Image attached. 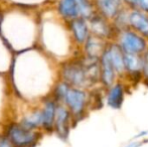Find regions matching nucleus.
<instances>
[{
  "label": "nucleus",
  "instance_id": "f257e3e1",
  "mask_svg": "<svg viewBox=\"0 0 148 147\" xmlns=\"http://www.w3.org/2000/svg\"><path fill=\"white\" fill-rule=\"evenodd\" d=\"M56 63L40 49L36 46L18 53V57L13 59L9 73L25 74L7 75L10 88L24 82L17 88L11 90L16 98L26 102H39L47 98L51 92L53 86L49 85L53 79V67L51 64Z\"/></svg>",
  "mask_w": 148,
  "mask_h": 147
},
{
  "label": "nucleus",
  "instance_id": "f03ea898",
  "mask_svg": "<svg viewBox=\"0 0 148 147\" xmlns=\"http://www.w3.org/2000/svg\"><path fill=\"white\" fill-rule=\"evenodd\" d=\"M39 29V11L35 8L8 5L0 14V36L12 53L35 47Z\"/></svg>",
  "mask_w": 148,
  "mask_h": 147
},
{
  "label": "nucleus",
  "instance_id": "7ed1b4c3",
  "mask_svg": "<svg viewBox=\"0 0 148 147\" xmlns=\"http://www.w3.org/2000/svg\"><path fill=\"white\" fill-rule=\"evenodd\" d=\"M58 77L59 80L66 83L71 87L86 90L93 89L80 53L78 55H74L60 64L58 67Z\"/></svg>",
  "mask_w": 148,
  "mask_h": 147
},
{
  "label": "nucleus",
  "instance_id": "20e7f679",
  "mask_svg": "<svg viewBox=\"0 0 148 147\" xmlns=\"http://www.w3.org/2000/svg\"><path fill=\"white\" fill-rule=\"evenodd\" d=\"M59 104H62L70 111L75 123L86 117L91 109V92L90 90L69 87Z\"/></svg>",
  "mask_w": 148,
  "mask_h": 147
},
{
  "label": "nucleus",
  "instance_id": "39448f33",
  "mask_svg": "<svg viewBox=\"0 0 148 147\" xmlns=\"http://www.w3.org/2000/svg\"><path fill=\"white\" fill-rule=\"evenodd\" d=\"M2 132L15 147H35L43 134L41 131L27 129L13 120L4 124Z\"/></svg>",
  "mask_w": 148,
  "mask_h": 147
},
{
  "label": "nucleus",
  "instance_id": "423d86ee",
  "mask_svg": "<svg viewBox=\"0 0 148 147\" xmlns=\"http://www.w3.org/2000/svg\"><path fill=\"white\" fill-rule=\"evenodd\" d=\"M114 41L126 53L142 55L148 49V39L146 37L137 34L129 27L118 30Z\"/></svg>",
  "mask_w": 148,
  "mask_h": 147
},
{
  "label": "nucleus",
  "instance_id": "0eeeda50",
  "mask_svg": "<svg viewBox=\"0 0 148 147\" xmlns=\"http://www.w3.org/2000/svg\"><path fill=\"white\" fill-rule=\"evenodd\" d=\"M88 24L92 36L104 39L107 42L114 41L117 31L111 20L96 13L88 20Z\"/></svg>",
  "mask_w": 148,
  "mask_h": 147
},
{
  "label": "nucleus",
  "instance_id": "6e6552de",
  "mask_svg": "<svg viewBox=\"0 0 148 147\" xmlns=\"http://www.w3.org/2000/svg\"><path fill=\"white\" fill-rule=\"evenodd\" d=\"M66 23L74 45L77 49H81V46L86 42L89 36H91L88 20L82 17H77Z\"/></svg>",
  "mask_w": 148,
  "mask_h": 147
},
{
  "label": "nucleus",
  "instance_id": "1a4fd4ad",
  "mask_svg": "<svg viewBox=\"0 0 148 147\" xmlns=\"http://www.w3.org/2000/svg\"><path fill=\"white\" fill-rule=\"evenodd\" d=\"M74 124V119L70 111L64 105L58 104L55 123H53V132L57 134L58 137L66 140L69 137V134Z\"/></svg>",
  "mask_w": 148,
  "mask_h": 147
},
{
  "label": "nucleus",
  "instance_id": "9d476101",
  "mask_svg": "<svg viewBox=\"0 0 148 147\" xmlns=\"http://www.w3.org/2000/svg\"><path fill=\"white\" fill-rule=\"evenodd\" d=\"M105 90V102L107 106L114 110L122 108L127 93L126 83L123 80H117Z\"/></svg>",
  "mask_w": 148,
  "mask_h": 147
},
{
  "label": "nucleus",
  "instance_id": "9b49d317",
  "mask_svg": "<svg viewBox=\"0 0 148 147\" xmlns=\"http://www.w3.org/2000/svg\"><path fill=\"white\" fill-rule=\"evenodd\" d=\"M41 115H42V133H53V123H55L56 112L58 104L51 96L40 101Z\"/></svg>",
  "mask_w": 148,
  "mask_h": 147
},
{
  "label": "nucleus",
  "instance_id": "f8f14e48",
  "mask_svg": "<svg viewBox=\"0 0 148 147\" xmlns=\"http://www.w3.org/2000/svg\"><path fill=\"white\" fill-rule=\"evenodd\" d=\"M99 68H100V86L104 89H107L111 85H113L118 80V77L114 70L113 66L108 55L107 49L103 53L99 59Z\"/></svg>",
  "mask_w": 148,
  "mask_h": 147
},
{
  "label": "nucleus",
  "instance_id": "ddd939ff",
  "mask_svg": "<svg viewBox=\"0 0 148 147\" xmlns=\"http://www.w3.org/2000/svg\"><path fill=\"white\" fill-rule=\"evenodd\" d=\"M128 27L148 39V14L137 8H129Z\"/></svg>",
  "mask_w": 148,
  "mask_h": 147
},
{
  "label": "nucleus",
  "instance_id": "4468645a",
  "mask_svg": "<svg viewBox=\"0 0 148 147\" xmlns=\"http://www.w3.org/2000/svg\"><path fill=\"white\" fill-rule=\"evenodd\" d=\"M108 43L109 42H107L104 39L91 34L86 42L81 46L80 53L84 57H90V59H99L105 51V49H107Z\"/></svg>",
  "mask_w": 148,
  "mask_h": 147
},
{
  "label": "nucleus",
  "instance_id": "2eb2a0df",
  "mask_svg": "<svg viewBox=\"0 0 148 147\" xmlns=\"http://www.w3.org/2000/svg\"><path fill=\"white\" fill-rule=\"evenodd\" d=\"M107 53L110 61L113 66L118 80H123L125 77V65H124V51L115 41H110L107 45Z\"/></svg>",
  "mask_w": 148,
  "mask_h": 147
},
{
  "label": "nucleus",
  "instance_id": "dca6fc26",
  "mask_svg": "<svg viewBox=\"0 0 148 147\" xmlns=\"http://www.w3.org/2000/svg\"><path fill=\"white\" fill-rule=\"evenodd\" d=\"M98 14L109 20H113L125 5L122 0H93Z\"/></svg>",
  "mask_w": 148,
  "mask_h": 147
},
{
  "label": "nucleus",
  "instance_id": "f3484780",
  "mask_svg": "<svg viewBox=\"0 0 148 147\" xmlns=\"http://www.w3.org/2000/svg\"><path fill=\"white\" fill-rule=\"evenodd\" d=\"M55 12L62 20L68 22L79 17V7L77 0H56Z\"/></svg>",
  "mask_w": 148,
  "mask_h": 147
},
{
  "label": "nucleus",
  "instance_id": "a211bd4d",
  "mask_svg": "<svg viewBox=\"0 0 148 147\" xmlns=\"http://www.w3.org/2000/svg\"><path fill=\"white\" fill-rule=\"evenodd\" d=\"M12 51L0 36V75L6 76L12 65Z\"/></svg>",
  "mask_w": 148,
  "mask_h": 147
},
{
  "label": "nucleus",
  "instance_id": "6ab92c4d",
  "mask_svg": "<svg viewBox=\"0 0 148 147\" xmlns=\"http://www.w3.org/2000/svg\"><path fill=\"white\" fill-rule=\"evenodd\" d=\"M49 2L47 0H9L8 5L21 6V7L27 8H36L37 5Z\"/></svg>",
  "mask_w": 148,
  "mask_h": 147
},
{
  "label": "nucleus",
  "instance_id": "aec40b11",
  "mask_svg": "<svg viewBox=\"0 0 148 147\" xmlns=\"http://www.w3.org/2000/svg\"><path fill=\"white\" fill-rule=\"evenodd\" d=\"M140 57H141V69H140L141 83H143V84L148 86V49H146L142 55H140Z\"/></svg>",
  "mask_w": 148,
  "mask_h": 147
},
{
  "label": "nucleus",
  "instance_id": "412c9836",
  "mask_svg": "<svg viewBox=\"0 0 148 147\" xmlns=\"http://www.w3.org/2000/svg\"><path fill=\"white\" fill-rule=\"evenodd\" d=\"M0 147H15L9 139L4 135L3 132H0Z\"/></svg>",
  "mask_w": 148,
  "mask_h": 147
},
{
  "label": "nucleus",
  "instance_id": "4be33fe9",
  "mask_svg": "<svg viewBox=\"0 0 148 147\" xmlns=\"http://www.w3.org/2000/svg\"><path fill=\"white\" fill-rule=\"evenodd\" d=\"M136 8L148 14V0H137Z\"/></svg>",
  "mask_w": 148,
  "mask_h": 147
},
{
  "label": "nucleus",
  "instance_id": "5701e85b",
  "mask_svg": "<svg viewBox=\"0 0 148 147\" xmlns=\"http://www.w3.org/2000/svg\"><path fill=\"white\" fill-rule=\"evenodd\" d=\"M123 4L126 6L127 8H136L137 0H122Z\"/></svg>",
  "mask_w": 148,
  "mask_h": 147
},
{
  "label": "nucleus",
  "instance_id": "b1692460",
  "mask_svg": "<svg viewBox=\"0 0 148 147\" xmlns=\"http://www.w3.org/2000/svg\"><path fill=\"white\" fill-rule=\"evenodd\" d=\"M140 145H141L140 142H132V143L128 144V145L125 146V147H139Z\"/></svg>",
  "mask_w": 148,
  "mask_h": 147
},
{
  "label": "nucleus",
  "instance_id": "393cba45",
  "mask_svg": "<svg viewBox=\"0 0 148 147\" xmlns=\"http://www.w3.org/2000/svg\"><path fill=\"white\" fill-rule=\"evenodd\" d=\"M0 14H1V9H0Z\"/></svg>",
  "mask_w": 148,
  "mask_h": 147
}]
</instances>
